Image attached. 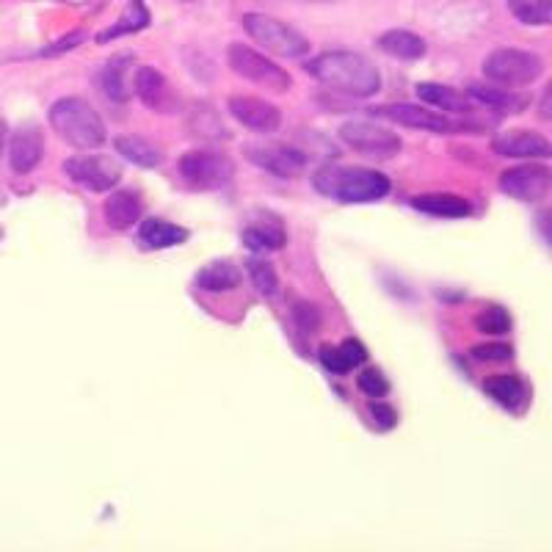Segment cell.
Here are the masks:
<instances>
[{"label":"cell","instance_id":"cb8c5ba5","mask_svg":"<svg viewBox=\"0 0 552 552\" xmlns=\"http://www.w3.org/2000/svg\"><path fill=\"white\" fill-rule=\"evenodd\" d=\"M138 241L147 249H169V246H180L188 241V230L163 219H147L138 227Z\"/></svg>","mask_w":552,"mask_h":552},{"label":"cell","instance_id":"e0dca14e","mask_svg":"<svg viewBox=\"0 0 552 552\" xmlns=\"http://www.w3.org/2000/svg\"><path fill=\"white\" fill-rule=\"evenodd\" d=\"M243 243H246L254 254L279 252V249L288 243V235H285L282 221H276L274 216H263V219L252 221V224L243 230Z\"/></svg>","mask_w":552,"mask_h":552},{"label":"cell","instance_id":"d4e9b609","mask_svg":"<svg viewBox=\"0 0 552 552\" xmlns=\"http://www.w3.org/2000/svg\"><path fill=\"white\" fill-rule=\"evenodd\" d=\"M379 47L392 58H401V61H417V58L426 56V42L423 36L412 34L406 28H395V31H387L381 34Z\"/></svg>","mask_w":552,"mask_h":552},{"label":"cell","instance_id":"484cf974","mask_svg":"<svg viewBox=\"0 0 552 552\" xmlns=\"http://www.w3.org/2000/svg\"><path fill=\"white\" fill-rule=\"evenodd\" d=\"M467 97H470L472 103L495 108L500 114H517L522 108H528V97L503 92V89H495V86H483V83H472L470 89H467Z\"/></svg>","mask_w":552,"mask_h":552},{"label":"cell","instance_id":"f546056e","mask_svg":"<svg viewBox=\"0 0 552 552\" xmlns=\"http://www.w3.org/2000/svg\"><path fill=\"white\" fill-rule=\"evenodd\" d=\"M246 268H249V276H252L254 288L260 290L263 296H276V288H279V276H276V268L268 260H263V257H252L249 263H246Z\"/></svg>","mask_w":552,"mask_h":552},{"label":"cell","instance_id":"7c38bea8","mask_svg":"<svg viewBox=\"0 0 552 552\" xmlns=\"http://www.w3.org/2000/svg\"><path fill=\"white\" fill-rule=\"evenodd\" d=\"M552 188V172L547 166H517L508 169L506 174H500V191L508 196H514L519 202H539L550 194Z\"/></svg>","mask_w":552,"mask_h":552},{"label":"cell","instance_id":"8992f818","mask_svg":"<svg viewBox=\"0 0 552 552\" xmlns=\"http://www.w3.org/2000/svg\"><path fill=\"white\" fill-rule=\"evenodd\" d=\"M483 75L497 86H530L541 75L539 56H533L528 50H517V47H503L489 53L483 61Z\"/></svg>","mask_w":552,"mask_h":552},{"label":"cell","instance_id":"ab89813d","mask_svg":"<svg viewBox=\"0 0 552 552\" xmlns=\"http://www.w3.org/2000/svg\"><path fill=\"white\" fill-rule=\"evenodd\" d=\"M539 114H541V119H547V122H552V81L547 83V89H544V94H541Z\"/></svg>","mask_w":552,"mask_h":552},{"label":"cell","instance_id":"44dd1931","mask_svg":"<svg viewBox=\"0 0 552 552\" xmlns=\"http://www.w3.org/2000/svg\"><path fill=\"white\" fill-rule=\"evenodd\" d=\"M414 210L426 213V216H437V219H467L472 213V205L461 196L450 194H423L412 199Z\"/></svg>","mask_w":552,"mask_h":552},{"label":"cell","instance_id":"4dcf8cb0","mask_svg":"<svg viewBox=\"0 0 552 552\" xmlns=\"http://www.w3.org/2000/svg\"><path fill=\"white\" fill-rule=\"evenodd\" d=\"M191 130L202 138H227V130L221 125V119L216 111H210L207 105H199L191 114Z\"/></svg>","mask_w":552,"mask_h":552},{"label":"cell","instance_id":"ffe728a7","mask_svg":"<svg viewBox=\"0 0 552 552\" xmlns=\"http://www.w3.org/2000/svg\"><path fill=\"white\" fill-rule=\"evenodd\" d=\"M483 392L508 412H522V406L528 403V387L517 376H489L483 381Z\"/></svg>","mask_w":552,"mask_h":552},{"label":"cell","instance_id":"60d3db41","mask_svg":"<svg viewBox=\"0 0 552 552\" xmlns=\"http://www.w3.org/2000/svg\"><path fill=\"white\" fill-rule=\"evenodd\" d=\"M3 150H6V125L0 122V158H3Z\"/></svg>","mask_w":552,"mask_h":552},{"label":"cell","instance_id":"e575fe53","mask_svg":"<svg viewBox=\"0 0 552 552\" xmlns=\"http://www.w3.org/2000/svg\"><path fill=\"white\" fill-rule=\"evenodd\" d=\"M293 318H296V326H299L301 332H318V326H321V312L315 310L312 304H307V301H301V304H296L293 307Z\"/></svg>","mask_w":552,"mask_h":552},{"label":"cell","instance_id":"ee69618b","mask_svg":"<svg viewBox=\"0 0 552 552\" xmlns=\"http://www.w3.org/2000/svg\"><path fill=\"white\" fill-rule=\"evenodd\" d=\"M315 3H321V0H315Z\"/></svg>","mask_w":552,"mask_h":552},{"label":"cell","instance_id":"74e56055","mask_svg":"<svg viewBox=\"0 0 552 552\" xmlns=\"http://www.w3.org/2000/svg\"><path fill=\"white\" fill-rule=\"evenodd\" d=\"M83 39H86V34H83V31H75V34H69L67 39H61V42H56V45L45 47V50H42V58L61 56V53H67V50H72V47L83 45Z\"/></svg>","mask_w":552,"mask_h":552},{"label":"cell","instance_id":"8fae6325","mask_svg":"<svg viewBox=\"0 0 552 552\" xmlns=\"http://www.w3.org/2000/svg\"><path fill=\"white\" fill-rule=\"evenodd\" d=\"M370 114L381 116L387 122H395V125L414 127V130H428V133H453V130H464V125H456L450 122L448 116L434 114L423 105L412 103H395V105H381V108H370Z\"/></svg>","mask_w":552,"mask_h":552},{"label":"cell","instance_id":"277c9868","mask_svg":"<svg viewBox=\"0 0 552 552\" xmlns=\"http://www.w3.org/2000/svg\"><path fill=\"white\" fill-rule=\"evenodd\" d=\"M243 28H246V34L252 36L257 45L265 47L274 56L304 58L310 53L307 36L299 34L293 25L282 23L276 17H268V14H246L243 17Z\"/></svg>","mask_w":552,"mask_h":552},{"label":"cell","instance_id":"ac0fdd59","mask_svg":"<svg viewBox=\"0 0 552 552\" xmlns=\"http://www.w3.org/2000/svg\"><path fill=\"white\" fill-rule=\"evenodd\" d=\"M144 213V205L138 199L136 191H116V194L108 196L105 202V221L111 230H130L133 224H138Z\"/></svg>","mask_w":552,"mask_h":552},{"label":"cell","instance_id":"5bb4252c","mask_svg":"<svg viewBox=\"0 0 552 552\" xmlns=\"http://www.w3.org/2000/svg\"><path fill=\"white\" fill-rule=\"evenodd\" d=\"M133 92L138 94L141 103L152 108V111H158V114H172V111H177V105H180L169 81L155 67L136 69Z\"/></svg>","mask_w":552,"mask_h":552},{"label":"cell","instance_id":"7402d4cb","mask_svg":"<svg viewBox=\"0 0 552 552\" xmlns=\"http://www.w3.org/2000/svg\"><path fill=\"white\" fill-rule=\"evenodd\" d=\"M417 97L426 105H434V108H442L450 114H470L472 105H475L467 94H461L453 86H442V83H420Z\"/></svg>","mask_w":552,"mask_h":552},{"label":"cell","instance_id":"b9f144b4","mask_svg":"<svg viewBox=\"0 0 552 552\" xmlns=\"http://www.w3.org/2000/svg\"><path fill=\"white\" fill-rule=\"evenodd\" d=\"M530 0H508V6H511V12H517L522 6H528Z\"/></svg>","mask_w":552,"mask_h":552},{"label":"cell","instance_id":"9a60e30c","mask_svg":"<svg viewBox=\"0 0 552 552\" xmlns=\"http://www.w3.org/2000/svg\"><path fill=\"white\" fill-rule=\"evenodd\" d=\"M45 155V136L36 125H23L9 141V163H12V172L28 174L34 172L36 166L42 163Z\"/></svg>","mask_w":552,"mask_h":552},{"label":"cell","instance_id":"8d00e7d4","mask_svg":"<svg viewBox=\"0 0 552 552\" xmlns=\"http://www.w3.org/2000/svg\"><path fill=\"white\" fill-rule=\"evenodd\" d=\"M370 414H373V420H376V426H379L381 431H390V428H395V423H398V414H395V409L387 406V403H373V406H370Z\"/></svg>","mask_w":552,"mask_h":552},{"label":"cell","instance_id":"83f0119b","mask_svg":"<svg viewBox=\"0 0 552 552\" xmlns=\"http://www.w3.org/2000/svg\"><path fill=\"white\" fill-rule=\"evenodd\" d=\"M116 152L125 158V161L136 163L141 169H155L161 163V152L152 147L150 141L138 136H119L116 138Z\"/></svg>","mask_w":552,"mask_h":552},{"label":"cell","instance_id":"9c48e42d","mask_svg":"<svg viewBox=\"0 0 552 552\" xmlns=\"http://www.w3.org/2000/svg\"><path fill=\"white\" fill-rule=\"evenodd\" d=\"M64 172L72 183L83 185L86 191L103 194L111 191L122 180V166L114 158L105 155H81V158H69L64 163Z\"/></svg>","mask_w":552,"mask_h":552},{"label":"cell","instance_id":"6da1fadb","mask_svg":"<svg viewBox=\"0 0 552 552\" xmlns=\"http://www.w3.org/2000/svg\"><path fill=\"white\" fill-rule=\"evenodd\" d=\"M307 72L334 92L351 97H373L381 89V75L373 61L348 50H332L307 61Z\"/></svg>","mask_w":552,"mask_h":552},{"label":"cell","instance_id":"30bf717a","mask_svg":"<svg viewBox=\"0 0 552 552\" xmlns=\"http://www.w3.org/2000/svg\"><path fill=\"white\" fill-rule=\"evenodd\" d=\"M243 152L254 166H260V169L274 174V177H282V180L301 177L304 166H307V155L296 150V147H288V144H249Z\"/></svg>","mask_w":552,"mask_h":552},{"label":"cell","instance_id":"4316f807","mask_svg":"<svg viewBox=\"0 0 552 552\" xmlns=\"http://www.w3.org/2000/svg\"><path fill=\"white\" fill-rule=\"evenodd\" d=\"M150 25V9H147V3L144 0H130L125 6V14L119 17V23L111 25L108 31L97 36V42L103 45V42H114L119 36L127 34H136L141 28H147Z\"/></svg>","mask_w":552,"mask_h":552},{"label":"cell","instance_id":"2e32d148","mask_svg":"<svg viewBox=\"0 0 552 552\" xmlns=\"http://www.w3.org/2000/svg\"><path fill=\"white\" fill-rule=\"evenodd\" d=\"M492 150L503 158H552V144L533 130H508L500 133Z\"/></svg>","mask_w":552,"mask_h":552},{"label":"cell","instance_id":"ba28073f","mask_svg":"<svg viewBox=\"0 0 552 552\" xmlns=\"http://www.w3.org/2000/svg\"><path fill=\"white\" fill-rule=\"evenodd\" d=\"M340 138L359 155H368L376 161H387L401 152V136H395L390 127H381L376 122H345L340 127Z\"/></svg>","mask_w":552,"mask_h":552},{"label":"cell","instance_id":"d590c367","mask_svg":"<svg viewBox=\"0 0 552 552\" xmlns=\"http://www.w3.org/2000/svg\"><path fill=\"white\" fill-rule=\"evenodd\" d=\"M472 357L481 359V362H508V359L514 357V348L506 343L478 345V348H472Z\"/></svg>","mask_w":552,"mask_h":552},{"label":"cell","instance_id":"5b68a950","mask_svg":"<svg viewBox=\"0 0 552 552\" xmlns=\"http://www.w3.org/2000/svg\"><path fill=\"white\" fill-rule=\"evenodd\" d=\"M227 61H230L235 75H241L260 89H268V92H288L290 89L288 72L279 64H274L271 58L260 56L254 47L243 45V42H232L227 47Z\"/></svg>","mask_w":552,"mask_h":552},{"label":"cell","instance_id":"7bdbcfd3","mask_svg":"<svg viewBox=\"0 0 552 552\" xmlns=\"http://www.w3.org/2000/svg\"><path fill=\"white\" fill-rule=\"evenodd\" d=\"M75 3H81V0H75Z\"/></svg>","mask_w":552,"mask_h":552},{"label":"cell","instance_id":"52a82bcc","mask_svg":"<svg viewBox=\"0 0 552 552\" xmlns=\"http://www.w3.org/2000/svg\"><path fill=\"white\" fill-rule=\"evenodd\" d=\"M177 169H180V177L185 180V185L194 188V191L224 188L232 180V174H235V166L230 163V158H224L221 152L213 150L185 152L180 163H177Z\"/></svg>","mask_w":552,"mask_h":552},{"label":"cell","instance_id":"1f68e13d","mask_svg":"<svg viewBox=\"0 0 552 552\" xmlns=\"http://www.w3.org/2000/svg\"><path fill=\"white\" fill-rule=\"evenodd\" d=\"M475 329L483 334H506L511 329V315L503 307H486L475 315Z\"/></svg>","mask_w":552,"mask_h":552},{"label":"cell","instance_id":"4fadbf2b","mask_svg":"<svg viewBox=\"0 0 552 552\" xmlns=\"http://www.w3.org/2000/svg\"><path fill=\"white\" fill-rule=\"evenodd\" d=\"M230 114L252 133H276L282 127V111L276 105L257 100V97H230Z\"/></svg>","mask_w":552,"mask_h":552},{"label":"cell","instance_id":"f1b7e54d","mask_svg":"<svg viewBox=\"0 0 552 552\" xmlns=\"http://www.w3.org/2000/svg\"><path fill=\"white\" fill-rule=\"evenodd\" d=\"M130 64V56H119L114 61H108L100 75V86L103 92L114 100V103H125L127 86H125V67Z\"/></svg>","mask_w":552,"mask_h":552},{"label":"cell","instance_id":"3957f363","mask_svg":"<svg viewBox=\"0 0 552 552\" xmlns=\"http://www.w3.org/2000/svg\"><path fill=\"white\" fill-rule=\"evenodd\" d=\"M50 125L58 133V138H64L69 147L75 150H97L103 147L105 125L103 116L94 111L92 105L81 100V97H64L50 108Z\"/></svg>","mask_w":552,"mask_h":552},{"label":"cell","instance_id":"d6986e66","mask_svg":"<svg viewBox=\"0 0 552 552\" xmlns=\"http://www.w3.org/2000/svg\"><path fill=\"white\" fill-rule=\"evenodd\" d=\"M368 362V348L357 337H348L340 345H329L321 351V365L332 373H348Z\"/></svg>","mask_w":552,"mask_h":552},{"label":"cell","instance_id":"f35d334b","mask_svg":"<svg viewBox=\"0 0 552 552\" xmlns=\"http://www.w3.org/2000/svg\"><path fill=\"white\" fill-rule=\"evenodd\" d=\"M536 227H539L544 243L552 246V207H544V210L536 213Z\"/></svg>","mask_w":552,"mask_h":552},{"label":"cell","instance_id":"7a4b0ae2","mask_svg":"<svg viewBox=\"0 0 552 552\" xmlns=\"http://www.w3.org/2000/svg\"><path fill=\"white\" fill-rule=\"evenodd\" d=\"M315 191L323 196H332L345 205L357 202H376L390 194V177L373 169H357V166H323L312 174Z\"/></svg>","mask_w":552,"mask_h":552},{"label":"cell","instance_id":"603a6c76","mask_svg":"<svg viewBox=\"0 0 552 552\" xmlns=\"http://www.w3.org/2000/svg\"><path fill=\"white\" fill-rule=\"evenodd\" d=\"M241 285V268L230 260H216L207 263L199 274H196V288L207 290V293H227Z\"/></svg>","mask_w":552,"mask_h":552},{"label":"cell","instance_id":"836d02e7","mask_svg":"<svg viewBox=\"0 0 552 552\" xmlns=\"http://www.w3.org/2000/svg\"><path fill=\"white\" fill-rule=\"evenodd\" d=\"M357 387L365 392L368 398H384V395L390 392V381H387V376H384L379 368H365L359 373Z\"/></svg>","mask_w":552,"mask_h":552},{"label":"cell","instance_id":"d6a6232c","mask_svg":"<svg viewBox=\"0 0 552 552\" xmlns=\"http://www.w3.org/2000/svg\"><path fill=\"white\" fill-rule=\"evenodd\" d=\"M519 23L525 25H550L552 23V0H530L528 6H522L514 12Z\"/></svg>","mask_w":552,"mask_h":552}]
</instances>
